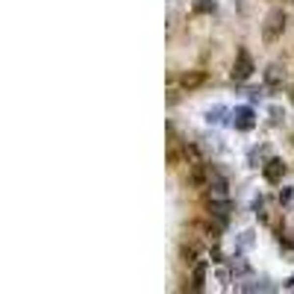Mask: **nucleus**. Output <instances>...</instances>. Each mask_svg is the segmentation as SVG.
<instances>
[{"mask_svg":"<svg viewBox=\"0 0 294 294\" xmlns=\"http://www.w3.org/2000/svg\"><path fill=\"white\" fill-rule=\"evenodd\" d=\"M253 71H256V65H253V59H250V53H247V47H239L236 65H233V80H236V82H244V80L253 77Z\"/></svg>","mask_w":294,"mask_h":294,"instance_id":"f03ea898","label":"nucleus"},{"mask_svg":"<svg viewBox=\"0 0 294 294\" xmlns=\"http://www.w3.org/2000/svg\"><path fill=\"white\" fill-rule=\"evenodd\" d=\"M233 124H236V130H253V124H256L253 109H250V106H239V109L233 112Z\"/></svg>","mask_w":294,"mask_h":294,"instance_id":"0eeeda50","label":"nucleus"},{"mask_svg":"<svg viewBox=\"0 0 294 294\" xmlns=\"http://www.w3.org/2000/svg\"><path fill=\"white\" fill-rule=\"evenodd\" d=\"M197 253H200V247H197L194 241H191V244H183V247H180V259H183L186 265H194V262H197Z\"/></svg>","mask_w":294,"mask_h":294,"instance_id":"9d476101","label":"nucleus"},{"mask_svg":"<svg viewBox=\"0 0 294 294\" xmlns=\"http://www.w3.org/2000/svg\"><path fill=\"white\" fill-rule=\"evenodd\" d=\"M206 209H209V218H215L218 224H227L230 212H233V203H230V197L227 200H206Z\"/></svg>","mask_w":294,"mask_h":294,"instance_id":"39448f33","label":"nucleus"},{"mask_svg":"<svg viewBox=\"0 0 294 294\" xmlns=\"http://www.w3.org/2000/svg\"><path fill=\"white\" fill-rule=\"evenodd\" d=\"M215 9V0H197L194 3V12H212Z\"/></svg>","mask_w":294,"mask_h":294,"instance_id":"f8f14e48","label":"nucleus"},{"mask_svg":"<svg viewBox=\"0 0 294 294\" xmlns=\"http://www.w3.org/2000/svg\"><path fill=\"white\" fill-rule=\"evenodd\" d=\"M283 80H286V68L283 65H268V71H265V82L271 85V88H277V85H283Z\"/></svg>","mask_w":294,"mask_h":294,"instance_id":"6e6552de","label":"nucleus"},{"mask_svg":"<svg viewBox=\"0 0 294 294\" xmlns=\"http://www.w3.org/2000/svg\"><path fill=\"white\" fill-rule=\"evenodd\" d=\"M206 188H209V200H227V197H230V191H227V180H224L218 171L212 174V180H209Z\"/></svg>","mask_w":294,"mask_h":294,"instance_id":"423d86ee","label":"nucleus"},{"mask_svg":"<svg viewBox=\"0 0 294 294\" xmlns=\"http://www.w3.org/2000/svg\"><path fill=\"white\" fill-rule=\"evenodd\" d=\"M292 3H294V0H292Z\"/></svg>","mask_w":294,"mask_h":294,"instance_id":"4468645a","label":"nucleus"},{"mask_svg":"<svg viewBox=\"0 0 294 294\" xmlns=\"http://www.w3.org/2000/svg\"><path fill=\"white\" fill-rule=\"evenodd\" d=\"M212 168L209 165H203V162H194L191 165V171H188V186H194V188H206L209 186V180H212Z\"/></svg>","mask_w":294,"mask_h":294,"instance_id":"7ed1b4c3","label":"nucleus"},{"mask_svg":"<svg viewBox=\"0 0 294 294\" xmlns=\"http://www.w3.org/2000/svg\"><path fill=\"white\" fill-rule=\"evenodd\" d=\"M283 29H286V12H283V9H271L268 18H265V27H262L265 44H274V41L283 35Z\"/></svg>","mask_w":294,"mask_h":294,"instance_id":"f257e3e1","label":"nucleus"},{"mask_svg":"<svg viewBox=\"0 0 294 294\" xmlns=\"http://www.w3.org/2000/svg\"><path fill=\"white\" fill-rule=\"evenodd\" d=\"M203 280H206V265H203V262H194V286H191V289L200 292V289H203Z\"/></svg>","mask_w":294,"mask_h":294,"instance_id":"9b49d317","label":"nucleus"},{"mask_svg":"<svg viewBox=\"0 0 294 294\" xmlns=\"http://www.w3.org/2000/svg\"><path fill=\"white\" fill-rule=\"evenodd\" d=\"M203 82H206V74H203V71H188V74L180 77V85H183V88H200Z\"/></svg>","mask_w":294,"mask_h":294,"instance_id":"1a4fd4ad","label":"nucleus"},{"mask_svg":"<svg viewBox=\"0 0 294 294\" xmlns=\"http://www.w3.org/2000/svg\"><path fill=\"white\" fill-rule=\"evenodd\" d=\"M262 177H265L271 186L283 183V177H286V162H283V159H268V162L262 165Z\"/></svg>","mask_w":294,"mask_h":294,"instance_id":"20e7f679","label":"nucleus"},{"mask_svg":"<svg viewBox=\"0 0 294 294\" xmlns=\"http://www.w3.org/2000/svg\"><path fill=\"white\" fill-rule=\"evenodd\" d=\"M292 100H294V97H292Z\"/></svg>","mask_w":294,"mask_h":294,"instance_id":"ddd939ff","label":"nucleus"}]
</instances>
